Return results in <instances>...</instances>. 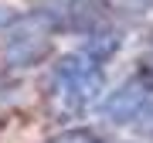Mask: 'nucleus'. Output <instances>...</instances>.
Listing matches in <instances>:
<instances>
[{
    "label": "nucleus",
    "mask_w": 153,
    "mask_h": 143,
    "mask_svg": "<svg viewBox=\"0 0 153 143\" xmlns=\"http://www.w3.org/2000/svg\"><path fill=\"white\" fill-rule=\"evenodd\" d=\"M48 89L61 102V109L82 112V109H88V106L99 99V92H102V65L92 61L88 55H82V51H71V55H65L55 68H51Z\"/></svg>",
    "instance_id": "f257e3e1"
},
{
    "label": "nucleus",
    "mask_w": 153,
    "mask_h": 143,
    "mask_svg": "<svg viewBox=\"0 0 153 143\" xmlns=\"http://www.w3.org/2000/svg\"><path fill=\"white\" fill-rule=\"evenodd\" d=\"M109 17V0H38L34 21L44 31H68V34H92Z\"/></svg>",
    "instance_id": "f03ea898"
},
{
    "label": "nucleus",
    "mask_w": 153,
    "mask_h": 143,
    "mask_svg": "<svg viewBox=\"0 0 153 143\" xmlns=\"http://www.w3.org/2000/svg\"><path fill=\"white\" fill-rule=\"evenodd\" d=\"M48 55H51L48 31H44L41 24H34V28H21V24H17L14 34L7 38L0 58H4L7 68H31V65H38V61H44Z\"/></svg>",
    "instance_id": "7ed1b4c3"
},
{
    "label": "nucleus",
    "mask_w": 153,
    "mask_h": 143,
    "mask_svg": "<svg viewBox=\"0 0 153 143\" xmlns=\"http://www.w3.org/2000/svg\"><path fill=\"white\" fill-rule=\"evenodd\" d=\"M119 48H123V34H119V31H102V28H99V31H92V34H88V41H85L78 51L102 65V61H109Z\"/></svg>",
    "instance_id": "20e7f679"
},
{
    "label": "nucleus",
    "mask_w": 153,
    "mask_h": 143,
    "mask_svg": "<svg viewBox=\"0 0 153 143\" xmlns=\"http://www.w3.org/2000/svg\"><path fill=\"white\" fill-rule=\"evenodd\" d=\"M48 143H109V140H102L92 130H65V133H58V136H51Z\"/></svg>",
    "instance_id": "39448f33"
},
{
    "label": "nucleus",
    "mask_w": 153,
    "mask_h": 143,
    "mask_svg": "<svg viewBox=\"0 0 153 143\" xmlns=\"http://www.w3.org/2000/svg\"><path fill=\"white\" fill-rule=\"evenodd\" d=\"M17 24H21V10L10 7V4H0V34L10 31V28H17Z\"/></svg>",
    "instance_id": "423d86ee"
},
{
    "label": "nucleus",
    "mask_w": 153,
    "mask_h": 143,
    "mask_svg": "<svg viewBox=\"0 0 153 143\" xmlns=\"http://www.w3.org/2000/svg\"><path fill=\"white\" fill-rule=\"evenodd\" d=\"M119 7H126L129 14H153V0H116Z\"/></svg>",
    "instance_id": "0eeeda50"
},
{
    "label": "nucleus",
    "mask_w": 153,
    "mask_h": 143,
    "mask_svg": "<svg viewBox=\"0 0 153 143\" xmlns=\"http://www.w3.org/2000/svg\"><path fill=\"white\" fill-rule=\"evenodd\" d=\"M143 65H146V82H153V55H150L146 61H143Z\"/></svg>",
    "instance_id": "6e6552de"
},
{
    "label": "nucleus",
    "mask_w": 153,
    "mask_h": 143,
    "mask_svg": "<svg viewBox=\"0 0 153 143\" xmlns=\"http://www.w3.org/2000/svg\"><path fill=\"white\" fill-rule=\"evenodd\" d=\"M146 133H150V136H153V126H150V130H146Z\"/></svg>",
    "instance_id": "1a4fd4ad"
}]
</instances>
